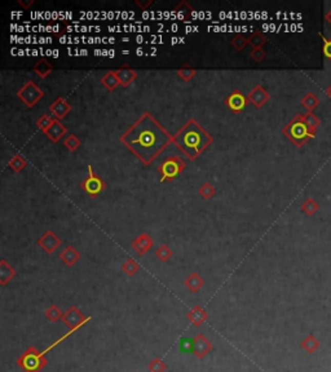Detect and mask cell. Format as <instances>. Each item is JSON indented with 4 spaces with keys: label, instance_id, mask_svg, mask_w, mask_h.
<instances>
[{
    "label": "cell",
    "instance_id": "25",
    "mask_svg": "<svg viewBox=\"0 0 331 372\" xmlns=\"http://www.w3.org/2000/svg\"><path fill=\"white\" fill-rule=\"evenodd\" d=\"M139 270H140V264L136 262L133 259H127L122 265V272L128 277H133L135 274H138Z\"/></svg>",
    "mask_w": 331,
    "mask_h": 372
},
{
    "label": "cell",
    "instance_id": "24",
    "mask_svg": "<svg viewBox=\"0 0 331 372\" xmlns=\"http://www.w3.org/2000/svg\"><path fill=\"white\" fill-rule=\"evenodd\" d=\"M44 316H46V318L48 319L49 322H52V323H56V322L59 321H62V317H64V313H62V310L60 309L57 305L52 304L51 306L48 307V309L44 312Z\"/></svg>",
    "mask_w": 331,
    "mask_h": 372
},
{
    "label": "cell",
    "instance_id": "3",
    "mask_svg": "<svg viewBox=\"0 0 331 372\" xmlns=\"http://www.w3.org/2000/svg\"><path fill=\"white\" fill-rule=\"evenodd\" d=\"M282 133L296 146V148H303L309 140L315 138L316 133L308 128L303 119V114H298L294 116L285 127L282 128Z\"/></svg>",
    "mask_w": 331,
    "mask_h": 372
},
{
    "label": "cell",
    "instance_id": "38",
    "mask_svg": "<svg viewBox=\"0 0 331 372\" xmlns=\"http://www.w3.org/2000/svg\"><path fill=\"white\" fill-rule=\"evenodd\" d=\"M321 39H322V52L323 56L327 59H331V39H326L322 34H320Z\"/></svg>",
    "mask_w": 331,
    "mask_h": 372
},
{
    "label": "cell",
    "instance_id": "2",
    "mask_svg": "<svg viewBox=\"0 0 331 372\" xmlns=\"http://www.w3.org/2000/svg\"><path fill=\"white\" fill-rule=\"evenodd\" d=\"M212 142V136L194 118L189 119L172 137L173 145L190 160L200 158Z\"/></svg>",
    "mask_w": 331,
    "mask_h": 372
},
{
    "label": "cell",
    "instance_id": "5",
    "mask_svg": "<svg viewBox=\"0 0 331 372\" xmlns=\"http://www.w3.org/2000/svg\"><path fill=\"white\" fill-rule=\"evenodd\" d=\"M186 164L178 155H170L158 166V172L161 175V181H173L178 176L183 173Z\"/></svg>",
    "mask_w": 331,
    "mask_h": 372
},
{
    "label": "cell",
    "instance_id": "17",
    "mask_svg": "<svg viewBox=\"0 0 331 372\" xmlns=\"http://www.w3.org/2000/svg\"><path fill=\"white\" fill-rule=\"evenodd\" d=\"M116 78L119 79V83L123 88H127V87L131 86L133 81L138 78V73H136L133 69L128 68V66H123V68H119L115 70Z\"/></svg>",
    "mask_w": 331,
    "mask_h": 372
},
{
    "label": "cell",
    "instance_id": "19",
    "mask_svg": "<svg viewBox=\"0 0 331 372\" xmlns=\"http://www.w3.org/2000/svg\"><path fill=\"white\" fill-rule=\"evenodd\" d=\"M60 259H61V261L64 262L66 266L71 267L81 260V254H79L78 250L74 248L73 245H68V247L64 248L61 254H60Z\"/></svg>",
    "mask_w": 331,
    "mask_h": 372
},
{
    "label": "cell",
    "instance_id": "9",
    "mask_svg": "<svg viewBox=\"0 0 331 372\" xmlns=\"http://www.w3.org/2000/svg\"><path fill=\"white\" fill-rule=\"evenodd\" d=\"M212 350H213L212 343H211L210 340H208L202 332H200V334L197 335V336L193 339V354L197 359L202 361V359H205V357L207 356V354H210Z\"/></svg>",
    "mask_w": 331,
    "mask_h": 372
},
{
    "label": "cell",
    "instance_id": "16",
    "mask_svg": "<svg viewBox=\"0 0 331 372\" xmlns=\"http://www.w3.org/2000/svg\"><path fill=\"white\" fill-rule=\"evenodd\" d=\"M49 111L56 119H64L71 111V105L64 97H59L49 105Z\"/></svg>",
    "mask_w": 331,
    "mask_h": 372
},
{
    "label": "cell",
    "instance_id": "35",
    "mask_svg": "<svg viewBox=\"0 0 331 372\" xmlns=\"http://www.w3.org/2000/svg\"><path fill=\"white\" fill-rule=\"evenodd\" d=\"M198 194H200L201 197L203 198V199L208 200V199H211V198H212L213 195L216 194V189H215V188H213L212 183L206 182V183H203L202 186H201L200 189H198Z\"/></svg>",
    "mask_w": 331,
    "mask_h": 372
},
{
    "label": "cell",
    "instance_id": "40",
    "mask_svg": "<svg viewBox=\"0 0 331 372\" xmlns=\"http://www.w3.org/2000/svg\"><path fill=\"white\" fill-rule=\"evenodd\" d=\"M180 349L183 353H193V339H181Z\"/></svg>",
    "mask_w": 331,
    "mask_h": 372
},
{
    "label": "cell",
    "instance_id": "44",
    "mask_svg": "<svg viewBox=\"0 0 331 372\" xmlns=\"http://www.w3.org/2000/svg\"><path fill=\"white\" fill-rule=\"evenodd\" d=\"M326 93H327V96H328V97H330V98H331V86H330V87H328V88H327V89H326Z\"/></svg>",
    "mask_w": 331,
    "mask_h": 372
},
{
    "label": "cell",
    "instance_id": "21",
    "mask_svg": "<svg viewBox=\"0 0 331 372\" xmlns=\"http://www.w3.org/2000/svg\"><path fill=\"white\" fill-rule=\"evenodd\" d=\"M32 71H34V73H35L41 79H46L47 76L53 71V68H52V65L48 61H46V59H41V61H38L35 65H34Z\"/></svg>",
    "mask_w": 331,
    "mask_h": 372
},
{
    "label": "cell",
    "instance_id": "14",
    "mask_svg": "<svg viewBox=\"0 0 331 372\" xmlns=\"http://www.w3.org/2000/svg\"><path fill=\"white\" fill-rule=\"evenodd\" d=\"M66 133H68V128L65 127L60 119L54 118L53 120H52V124L49 126L48 130L44 132V135H46L47 137L52 141V142L56 143V142H59V141L61 140V138L64 137Z\"/></svg>",
    "mask_w": 331,
    "mask_h": 372
},
{
    "label": "cell",
    "instance_id": "6",
    "mask_svg": "<svg viewBox=\"0 0 331 372\" xmlns=\"http://www.w3.org/2000/svg\"><path fill=\"white\" fill-rule=\"evenodd\" d=\"M17 97L27 106V108H34L42 98L44 97V91L39 88L32 80H27L24 86L17 92Z\"/></svg>",
    "mask_w": 331,
    "mask_h": 372
},
{
    "label": "cell",
    "instance_id": "11",
    "mask_svg": "<svg viewBox=\"0 0 331 372\" xmlns=\"http://www.w3.org/2000/svg\"><path fill=\"white\" fill-rule=\"evenodd\" d=\"M248 104V98L245 93L240 91V89H235V91L229 93L228 97L225 98V106L230 109L233 113H241L245 110V108Z\"/></svg>",
    "mask_w": 331,
    "mask_h": 372
},
{
    "label": "cell",
    "instance_id": "4",
    "mask_svg": "<svg viewBox=\"0 0 331 372\" xmlns=\"http://www.w3.org/2000/svg\"><path fill=\"white\" fill-rule=\"evenodd\" d=\"M48 363L46 354L39 352L35 346H29L17 359V364L25 372H41Z\"/></svg>",
    "mask_w": 331,
    "mask_h": 372
},
{
    "label": "cell",
    "instance_id": "39",
    "mask_svg": "<svg viewBox=\"0 0 331 372\" xmlns=\"http://www.w3.org/2000/svg\"><path fill=\"white\" fill-rule=\"evenodd\" d=\"M250 57L255 62H261V61H264L265 57H267V53H265V51H264L263 48H255L251 51Z\"/></svg>",
    "mask_w": 331,
    "mask_h": 372
},
{
    "label": "cell",
    "instance_id": "13",
    "mask_svg": "<svg viewBox=\"0 0 331 372\" xmlns=\"http://www.w3.org/2000/svg\"><path fill=\"white\" fill-rule=\"evenodd\" d=\"M154 245V240L148 233H143V234L139 235L133 242H132L131 247L138 252L140 256H144L145 254H148Z\"/></svg>",
    "mask_w": 331,
    "mask_h": 372
},
{
    "label": "cell",
    "instance_id": "27",
    "mask_svg": "<svg viewBox=\"0 0 331 372\" xmlns=\"http://www.w3.org/2000/svg\"><path fill=\"white\" fill-rule=\"evenodd\" d=\"M8 166H9V168L13 171V172L20 173L21 171H24L25 168H26L27 160L25 159L22 155H18V154H17V155H14V157L9 160Z\"/></svg>",
    "mask_w": 331,
    "mask_h": 372
},
{
    "label": "cell",
    "instance_id": "22",
    "mask_svg": "<svg viewBox=\"0 0 331 372\" xmlns=\"http://www.w3.org/2000/svg\"><path fill=\"white\" fill-rule=\"evenodd\" d=\"M101 84L110 92H113L114 89L118 88V87L121 86V83H119V79L116 78L115 70L108 71V73L103 76V79H101Z\"/></svg>",
    "mask_w": 331,
    "mask_h": 372
},
{
    "label": "cell",
    "instance_id": "28",
    "mask_svg": "<svg viewBox=\"0 0 331 372\" xmlns=\"http://www.w3.org/2000/svg\"><path fill=\"white\" fill-rule=\"evenodd\" d=\"M155 256L157 259H159V261L167 262L173 256V251L171 250L170 245L162 244L161 247H158L155 250Z\"/></svg>",
    "mask_w": 331,
    "mask_h": 372
},
{
    "label": "cell",
    "instance_id": "34",
    "mask_svg": "<svg viewBox=\"0 0 331 372\" xmlns=\"http://www.w3.org/2000/svg\"><path fill=\"white\" fill-rule=\"evenodd\" d=\"M64 145H65V148L70 151V153H74V151L78 150L79 146L82 145V141L79 140L75 135H69L68 137L64 140Z\"/></svg>",
    "mask_w": 331,
    "mask_h": 372
},
{
    "label": "cell",
    "instance_id": "18",
    "mask_svg": "<svg viewBox=\"0 0 331 372\" xmlns=\"http://www.w3.org/2000/svg\"><path fill=\"white\" fill-rule=\"evenodd\" d=\"M16 269L6 259L0 260V286L6 287L16 277Z\"/></svg>",
    "mask_w": 331,
    "mask_h": 372
},
{
    "label": "cell",
    "instance_id": "23",
    "mask_svg": "<svg viewBox=\"0 0 331 372\" xmlns=\"http://www.w3.org/2000/svg\"><path fill=\"white\" fill-rule=\"evenodd\" d=\"M302 348L304 349L307 353L312 354V353H315L318 348H320V341H318V339L315 336V335L309 334L302 341Z\"/></svg>",
    "mask_w": 331,
    "mask_h": 372
},
{
    "label": "cell",
    "instance_id": "37",
    "mask_svg": "<svg viewBox=\"0 0 331 372\" xmlns=\"http://www.w3.org/2000/svg\"><path fill=\"white\" fill-rule=\"evenodd\" d=\"M52 120H53V119H52L48 114H44V115H42L41 118L38 119V121H36V127H38L39 130L43 131V132H46V131L49 128V126L52 124Z\"/></svg>",
    "mask_w": 331,
    "mask_h": 372
},
{
    "label": "cell",
    "instance_id": "43",
    "mask_svg": "<svg viewBox=\"0 0 331 372\" xmlns=\"http://www.w3.org/2000/svg\"><path fill=\"white\" fill-rule=\"evenodd\" d=\"M325 19H326V21H327V22H328V24H330V25H331V9H330V11H328V13H327V14H326Z\"/></svg>",
    "mask_w": 331,
    "mask_h": 372
},
{
    "label": "cell",
    "instance_id": "15",
    "mask_svg": "<svg viewBox=\"0 0 331 372\" xmlns=\"http://www.w3.org/2000/svg\"><path fill=\"white\" fill-rule=\"evenodd\" d=\"M186 318L194 327H201L208 319V313L201 305H196L186 313Z\"/></svg>",
    "mask_w": 331,
    "mask_h": 372
},
{
    "label": "cell",
    "instance_id": "32",
    "mask_svg": "<svg viewBox=\"0 0 331 372\" xmlns=\"http://www.w3.org/2000/svg\"><path fill=\"white\" fill-rule=\"evenodd\" d=\"M303 119H304L305 124H307L308 128H309L313 133L317 132V128H318V126L321 124V120L315 115V114L313 113L303 114Z\"/></svg>",
    "mask_w": 331,
    "mask_h": 372
},
{
    "label": "cell",
    "instance_id": "10",
    "mask_svg": "<svg viewBox=\"0 0 331 372\" xmlns=\"http://www.w3.org/2000/svg\"><path fill=\"white\" fill-rule=\"evenodd\" d=\"M36 243H38L39 248H42L47 255H52L62 245V240L60 239V238L56 235V233H53L52 230H47V232L39 238Z\"/></svg>",
    "mask_w": 331,
    "mask_h": 372
},
{
    "label": "cell",
    "instance_id": "7",
    "mask_svg": "<svg viewBox=\"0 0 331 372\" xmlns=\"http://www.w3.org/2000/svg\"><path fill=\"white\" fill-rule=\"evenodd\" d=\"M91 321V317H86L81 312L78 306H70L66 312L64 313V317H62V322L65 323V326L68 327L69 331L76 332L81 327H83L84 324H87Z\"/></svg>",
    "mask_w": 331,
    "mask_h": 372
},
{
    "label": "cell",
    "instance_id": "33",
    "mask_svg": "<svg viewBox=\"0 0 331 372\" xmlns=\"http://www.w3.org/2000/svg\"><path fill=\"white\" fill-rule=\"evenodd\" d=\"M148 369L149 372H166V369H167V364H166V362H164L162 358L155 357L153 361L149 362Z\"/></svg>",
    "mask_w": 331,
    "mask_h": 372
},
{
    "label": "cell",
    "instance_id": "30",
    "mask_svg": "<svg viewBox=\"0 0 331 372\" xmlns=\"http://www.w3.org/2000/svg\"><path fill=\"white\" fill-rule=\"evenodd\" d=\"M176 74H178V76L181 79V80L188 83V81H190L191 79L197 75V70L196 69L191 68V66L185 65V66H183L181 69H179V70L176 71Z\"/></svg>",
    "mask_w": 331,
    "mask_h": 372
},
{
    "label": "cell",
    "instance_id": "12",
    "mask_svg": "<svg viewBox=\"0 0 331 372\" xmlns=\"http://www.w3.org/2000/svg\"><path fill=\"white\" fill-rule=\"evenodd\" d=\"M247 98L248 102L252 104L256 109H260L269 101L270 95L269 92L264 88L263 86L258 84V86H255L252 89H251L250 93L247 95Z\"/></svg>",
    "mask_w": 331,
    "mask_h": 372
},
{
    "label": "cell",
    "instance_id": "29",
    "mask_svg": "<svg viewBox=\"0 0 331 372\" xmlns=\"http://www.w3.org/2000/svg\"><path fill=\"white\" fill-rule=\"evenodd\" d=\"M265 43H267V38H265L264 34L259 33V31H255V33H252L250 36H248V44H250L254 49L263 48V46Z\"/></svg>",
    "mask_w": 331,
    "mask_h": 372
},
{
    "label": "cell",
    "instance_id": "41",
    "mask_svg": "<svg viewBox=\"0 0 331 372\" xmlns=\"http://www.w3.org/2000/svg\"><path fill=\"white\" fill-rule=\"evenodd\" d=\"M135 4L139 7V8L143 9V11H146V9H148L149 7L153 4V0H146V2H141V0H135Z\"/></svg>",
    "mask_w": 331,
    "mask_h": 372
},
{
    "label": "cell",
    "instance_id": "26",
    "mask_svg": "<svg viewBox=\"0 0 331 372\" xmlns=\"http://www.w3.org/2000/svg\"><path fill=\"white\" fill-rule=\"evenodd\" d=\"M302 105L308 110V113H313L316 108L320 105V98L313 93H307L304 97L302 98Z\"/></svg>",
    "mask_w": 331,
    "mask_h": 372
},
{
    "label": "cell",
    "instance_id": "31",
    "mask_svg": "<svg viewBox=\"0 0 331 372\" xmlns=\"http://www.w3.org/2000/svg\"><path fill=\"white\" fill-rule=\"evenodd\" d=\"M318 208H320V204H318L313 198H308V199H305L304 203L302 204V211L307 216L315 215V213L318 211Z\"/></svg>",
    "mask_w": 331,
    "mask_h": 372
},
{
    "label": "cell",
    "instance_id": "1",
    "mask_svg": "<svg viewBox=\"0 0 331 372\" xmlns=\"http://www.w3.org/2000/svg\"><path fill=\"white\" fill-rule=\"evenodd\" d=\"M173 135L145 111L131 127L121 135L119 141L144 166H150L172 143Z\"/></svg>",
    "mask_w": 331,
    "mask_h": 372
},
{
    "label": "cell",
    "instance_id": "8",
    "mask_svg": "<svg viewBox=\"0 0 331 372\" xmlns=\"http://www.w3.org/2000/svg\"><path fill=\"white\" fill-rule=\"evenodd\" d=\"M82 189L92 198H96L97 195H100L101 193L105 190L106 183L104 182V180L101 177H99L97 175H88L83 180V182L81 183Z\"/></svg>",
    "mask_w": 331,
    "mask_h": 372
},
{
    "label": "cell",
    "instance_id": "20",
    "mask_svg": "<svg viewBox=\"0 0 331 372\" xmlns=\"http://www.w3.org/2000/svg\"><path fill=\"white\" fill-rule=\"evenodd\" d=\"M184 286H185L190 292L196 294V292H198L203 286H205V279H203L198 273L193 272L185 278Z\"/></svg>",
    "mask_w": 331,
    "mask_h": 372
},
{
    "label": "cell",
    "instance_id": "42",
    "mask_svg": "<svg viewBox=\"0 0 331 372\" xmlns=\"http://www.w3.org/2000/svg\"><path fill=\"white\" fill-rule=\"evenodd\" d=\"M17 3H18L20 6H21L24 9H29L30 7L32 6V4L35 3V2H34V0H29V2H24V0H18Z\"/></svg>",
    "mask_w": 331,
    "mask_h": 372
},
{
    "label": "cell",
    "instance_id": "36",
    "mask_svg": "<svg viewBox=\"0 0 331 372\" xmlns=\"http://www.w3.org/2000/svg\"><path fill=\"white\" fill-rule=\"evenodd\" d=\"M231 47L236 49V51H243L245 47L248 44V39L245 38L243 35H235L230 40Z\"/></svg>",
    "mask_w": 331,
    "mask_h": 372
}]
</instances>
